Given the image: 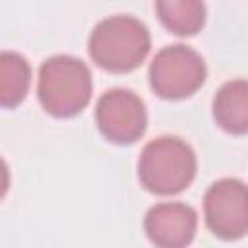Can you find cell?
Masks as SVG:
<instances>
[{"label": "cell", "mask_w": 248, "mask_h": 248, "mask_svg": "<svg viewBox=\"0 0 248 248\" xmlns=\"http://www.w3.org/2000/svg\"><path fill=\"white\" fill-rule=\"evenodd\" d=\"M89 56L108 72H130L149 52L151 37L140 19L132 16H110L99 21L89 35Z\"/></svg>", "instance_id": "1"}, {"label": "cell", "mask_w": 248, "mask_h": 248, "mask_svg": "<svg viewBox=\"0 0 248 248\" xmlns=\"http://www.w3.org/2000/svg\"><path fill=\"white\" fill-rule=\"evenodd\" d=\"M91 74L79 58L58 54L39 68V101L46 112L68 118L85 108L91 99Z\"/></svg>", "instance_id": "2"}, {"label": "cell", "mask_w": 248, "mask_h": 248, "mask_svg": "<svg viewBox=\"0 0 248 248\" xmlns=\"http://www.w3.org/2000/svg\"><path fill=\"white\" fill-rule=\"evenodd\" d=\"M138 176L153 194L169 196L182 192L196 176V155L180 138L161 136L141 149Z\"/></svg>", "instance_id": "3"}, {"label": "cell", "mask_w": 248, "mask_h": 248, "mask_svg": "<svg viewBox=\"0 0 248 248\" xmlns=\"http://www.w3.org/2000/svg\"><path fill=\"white\" fill-rule=\"evenodd\" d=\"M205 81V62L186 45L161 48L149 66V85L163 99H184Z\"/></svg>", "instance_id": "4"}, {"label": "cell", "mask_w": 248, "mask_h": 248, "mask_svg": "<svg viewBox=\"0 0 248 248\" xmlns=\"http://www.w3.org/2000/svg\"><path fill=\"white\" fill-rule=\"evenodd\" d=\"M209 231L223 240H236L248 232V186L236 178L213 182L203 198Z\"/></svg>", "instance_id": "5"}, {"label": "cell", "mask_w": 248, "mask_h": 248, "mask_svg": "<svg viewBox=\"0 0 248 248\" xmlns=\"http://www.w3.org/2000/svg\"><path fill=\"white\" fill-rule=\"evenodd\" d=\"M95 118L101 134L118 145L140 140L147 124L143 101L128 89H110L103 93L95 107Z\"/></svg>", "instance_id": "6"}, {"label": "cell", "mask_w": 248, "mask_h": 248, "mask_svg": "<svg viewBox=\"0 0 248 248\" xmlns=\"http://www.w3.org/2000/svg\"><path fill=\"white\" fill-rule=\"evenodd\" d=\"M147 238L157 248H186L196 234V211L180 202L153 205L143 221Z\"/></svg>", "instance_id": "7"}, {"label": "cell", "mask_w": 248, "mask_h": 248, "mask_svg": "<svg viewBox=\"0 0 248 248\" xmlns=\"http://www.w3.org/2000/svg\"><path fill=\"white\" fill-rule=\"evenodd\" d=\"M213 118L229 134L248 132V79H231L213 97Z\"/></svg>", "instance_id": "8"}, {"label": "cell", "mask_w": 248, "mask_h": 248, "mask_svg": "<svg viewBox=\"0 0 248 248\" xmlns=\"http://www.w3.org/2000/svg\"><path fill=\"white\" fill-rule=\"evenodd\" d=\"M161 23L176 35H196L205 21V6L198 0H159L155 4Z\"/></svg>", "instance_id": "9"}, {"label": "cell", "mask_w": 248, "mask_h": 248, "mask_svg": "<svg viewBox=\"0 0 248 248\" xmlns=\"http://www.w3.org/2000/svg\"><path fill=\"white\" fill-rule=\"evenodd\" d=\"M31 68L27 60L17 54L4 50L0 56V105L10 108L19 105L29 89Z\"/></svg>", "instance_id": "10"}]
</instances>
